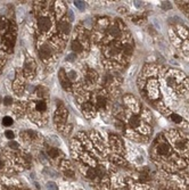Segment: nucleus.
Instances as JSON below:
<instances>
[{
    "mask_svg": "<svg viewBox=\"0 0 189 190\" xmlns=\"http://www.w3.org/2000/svg\"><path fill=\"white\" fill-rule=\"evenodd\" d=\"M59 80H60V83H62V86H63L64 89H66V90L71 89V84H69V79H67V76H65L63 70L59 72Z\"/></svg>",
    "mask_w": 189,
    "mask_h": 190,
    "instance_id": "7ed1b4c3",
    "label": "nucleus"
},
{
    "mask_svg": "<svg viewBox=\"0 0 189 190\" xmlns=\"http://www.w3.org/2000/svg\"><path fill=\"white\" fill-rule=\"evenodd\" d=\"M58 27H59L60 32L65 33V34H69V31H71V24H69V22L66 21V20L60 21L59 22V25H58Z\"/></svg>",
    "mask_w": 189,
    "mask_h": 190,
    "instance_id": "20e7f679",
    "label": "nucleus"
},
{
    "mask_svg": "<svg viewBox=\"0 0 189 190\" xmlns=\"http://www.w3.org/2000/svg\"><path fill=\"white\" fill-rule=\"evenodd\" d=\"M58 154H59V152H58L56 148H50L48 150V155L50 156L51 158H56L58 157Z\"/></svg>",
    "mask_w": 189,
    "mask_h": 190,
    "instance_id": "f8f14e48",
    "label": "nucleus"
},
{
    "mask_svg": "<svg viewBox=\"0 0 189 190\" xmlns=\"http://www.w3.org/2000/svg\"><path fill=\"white\" fill-rule=\"evenodd\" d=\"M75 59V56L73 55V53H71V55H69V57H67V60H69V62H73V60Z\"/></svg>",
    "mask_w": 189,
    "mask_h": 190,
    "instance_id": "a878e982",
    "label": "nucleus"
},
{
    "mask_svg": "<svg viewBox=\"0 0 189 190\" xmlns=\"http://www.w3.org/2000/svg\"><path fill=\"white\" fill-rule=\"evenodd\" d=\"M50 20L48 17H40L39 21H38V27H39V30L43 31H48L50 29Z\"/></svg>",
    "mask_w": 189,
    "mask_h": 190,
    "instance_id": "f257e3e1",
    "label": "nucleus"
},
{
    "mask_svg": "<svg viewBox=\"0 0 189 190\" xmlns=\"http://www.w3.org/2000/svg\"><path fill=\"white\" fill-rule=\"evenodd\" d=\"M129 125L132 129H137L140 125V119H139L137 115H133L130 117L129 120Z\"/></svg>",
    "mask_w": 189,
    "mask_h": 190,
    "instance_id": "423d86ee",
    "label": "nucleus"
},
{
    "mask_svg": "<svg viewBox=\"0 0 189 190\" xmlns=\"http://www.w3.org/2000/svg\"><path fill=\"white\" fill-rule=\"evenodd\" d=\"M36 109L38 110V112H45L46 109H47V105H46L45 101H38L36 105Z\"/></svg>",
    "mask_w": 189,
    "mask_h": 190,
    "instance_id": "9d476101",
    "label": "nucleus"
},
{
    "mask_svg": "<svg viewBox=\"0 0 189 190\" xmlns=\"http://www.w3.org/2000/svg\"><path fill=\"white\" fill-rule=\"evenodd\" d=\"M6 137L8 139H14V133H13V131H6Z\"/></svg>",
    "mask_w": 189,
    "mask_h": 190,
    "instance_id": "4be33fe9",
    "label": "nucleus"
},
{
    "mask_svg": "<svg viewBox=\"0 0 189 190\" xmlns=\"http://www.w3.org/2000/svg\"><path fill=\"white\" fill-rule=\"evenodd\" d=\"M86 77H87V80L89 81V82H95V81L97 80L98 75H97V73L93 71V70H88L87 74H86Z\"/></svg>",
    "mask_w": 189,
    "mask_h": 190,
    "instance_id": "0eeeda50",
    "label": "nucleus"
},
{
    "mask_svg": "<svg viewBox=\"0 0 189 190\" xmlns=\"http://www.w3.org/2000/svg\"><path fill=\"white\" fill-rule=\"evenodd\" d=\"M124 53H125L126 55H131V53H132V47H131V46H125V48H124Z\"/></svg>",
    "mask_w": 189,
    "mask_h": 190,
    "instance_id": "a211bd4d",
    "label": "nucleus"
},
{
    "mask_svg": "<svg viewBox=\"0 0 189 190\" xmlns=\"http://www.w3.org/2000/svg\"><path fill=\"white\" fill-rule=\"evenodd\" d=\"M47 188H48V190H57V186L54 182H48L47 183Z\"/></svg>",
    "mask_w": 189,
    "mask_h": 190,
    "instance_id": "dca6fc26",
    "label": "nucleus"
},
{
    "mask_svg": "<svg viewBox=\"0 0 189 190\" xmlns=\"http://www.w3.org/2000/svg\"><path fill=\"white\" fill-rule=\"evenodd\" d=\"M3 162L1 160V158H0V170L3 169Z\"/></svg>",
    "mask_w": 189,
    "mask_h": 190,
    "instance_id": "bb28decb",
    "label": "nucleus"
},
{
    "mask_svg": "<svg viewBox=\"0 0 189 190\" xmlns=\"http://www.w3.org/2000/svg\"><path fill=\"white\" fill-rule=\"evenodd\" d=\"M8 146L10 147V148H13V149H17L18 148V143L15 142V141H10Z\"/></svg>",
    "mask_w": 189,
    "mask_h": 190,
    "instance_id": "aec40b11",
    "label": "nucleus"
},
{
    "mask_svg": "<svg viewBox=\"0 0 189 190\" xmlns=\"http://www.w3.org/2000/svg\"><path fill=\"white\" fill-rule=\"evenodd\" d=\"M3 124L5 125V126H9V125H12L13 124V119H10V117H8V116L3 117Z\"/></svg>",
    "mask_w": 189,
    "mask_h": 190,
    "instance_id": "ddd939ff",
    "label": "nucleus"
},
{
    "mask_svg": "<svg viewBox=\"0 0 189 190\" xmlns=\"http://www.w3.org/2000/svg\"><path fill=\"white\" fill-rule=\"evenodd\" d=\"M82 46L81 43L78 41V40H74V41L72 42V49L75 51V53H80V51H82Z\"/></svg>",
    "mask_w": 189,
    "mask_h": 190,
    "instance_id": "1a4fd4ad",
    "label": "nucleus"
},
{
    "mask_svg": "<svg viewBox=\"0 0 189 190\" xmlns=\"http://www.w3.org/2000/svg\"><path fill=\"white\" fill-rule=\"evenodd\" d=\"M108 32H109L111 36H113V38H119V36H121L120 29L116 27V26H111L109 27V30H108Z\"/></svg>",
    "mask_w": 189,
    "mask_h": 190,
    "instance_id": "6e6552de",
    "label": "nucleus"
},
{
    "mask_svg": "<svg viewBox=\"0 0 189 190\" xmlns=\"http://www.w3.org/2000/svg\"><path fill=\"white\" fill-rule=\"evenodd\" d=\"M39 55L41 58L46 59V58H49L51 56V49L48 47V46H42L39 49Z\"/></svg>",
    "mask_w": 189,
    "mask_h": 190,
    "instance_id": "39448f33",
    "label": "nucleus"
},
{
    "mask_svg": "<svg viewBox=\"0 0 189 190\" xmlns=\"http://www.w3.org/2000/svg\"><path fill=\"white\" fill-rule=\"evenodd\" d=\"M65 174H66V176H69V178H73V175H74V172H73V171H66Z\"/></svg>",
    "mask_w": 189,
    "mask_h": 190,
    "instance_id": "393cba45",
    "label": "nucleus"
},
{
    "mask_svg": "<svg viewBox=\"0 0 189 190\" xmlns=\"http://www.w3.org/2000/svg\"><path fill=\"white\" fill-rule=\"evenodd\" d=\"M5 26H6V22H5V20L0 18V31H3V29H5Z\"/></svg>",
    "mask_w": 189,
    "mask_h": 190,
    "instance_id": "412c9836",
    "label": "nucleus"
},
{
    "mask_svg": "<svg viewBox=\"0 0 189 190\" xmlns=\"http://www.w3.org/2000/svg\"><path fill=\"white\" fill-rule=\"evenodd\" d=\"M97 106L100 108H105L106 107V99L104 97H98L97 98Z\"/></svg>",
    "mask_w": 189,
    "mask_h": 190,
    "instance_id": "9b49d317",
    "label": "nucleus"
},
{
    "mask_svg": "<svg viewBox=\"0 0 189 190\" xmlns=\"http://www.w3.org/2000/svg\"><path fill=\"white\" fill-rule=\"evenodd\" d=\"M175 147H177L178 149L182 150V149L186 148V142H185V141H181V140H179V141H177V142H175Z\"/></svg>",
    "mask_w": 189,
    "mask_h": 190,
    "instance_id": "4468645a",
    "label": "nucleus"
},
{
    "mask_svg": "<svg viewBox=\"0 0 189 190\" xmlns=\"http://www.w3.org/2000/svg\"><path fill=\"white\" fill-rule=\"evenodd\" d=\"M69 79H72V80H74L75 77H76V73H75L74 71H71L69 73Z\"/></svg>",
    "mask_w": 189,
    "mask_h": 190,
    "instance_id": "5701e85b",
    "label": "nucleus"
},
{
    "mask_svg": "<svg viewBox=\"0 0 189 190\" xmlns=\"http://www.w3.org/2000/svg\"><path fill=\"white\" fill-rule=\"evenodd\" d=\"M161 190H166V189H161Z\"/></svg>",
    "mask_w": 189,
    "mask_h": 190,
    "instance_id": "cd10ccee",
    "label": "nucleus"
},
{
    "mask_svg": "<svg viewBox=\"0 0 189 190\" xmlns=\"http://www.w3.org/2000/svg\"><path fill=\"white\" fill-rule=\"evenodd\" d=\"M12 103H13L12 97H5V99H3V104H5V105H10Z\"/></svg>",
    "mask_w": 189,
    "mask_h": 190,
    "instance_id": "f3484780",
    "label": "nucleus"
},
{
    "mask_svg": "<svg viewBox=\"0 0 189 190\" xmlns=\"http://www.w3.org/2000/svg\"><path fill=\"white\" fill-rule=\"evenodd\" d=\"M74 5H75V6H76V7H78V8H80V9H81V10L84 8V3H82V1H75V3H74Z\"/></svg>",
    "mask_w": 189,
    "mask_h": 190,
    "instance_id": "6ab92c4d",
    "label": "nucleus"
},
{
    "mask_svg": "<svg viewBox=\"0 0 189 190\" xmlns=\"http://www.w3.org/2000/svg\"><path fill=\"white\" fill-rule=\"evenodd\" d=\"M171 119H172V121L175 122V123H180V122L182 121V119H181V117H180L179 115H177V114H172V115H171Z\"/></svg>",
    "mask_w": 189,
    "mask_h": 190,
    "instance_id": "2eb2a0df",
    "label": "nucleus"
},
{
    "mask_svg": "<svg viewBox=\"0 0 189 190\" xmlns=\"http://www.w3.org/2000/svg\"><path fill=\"white\" fill-rule=\"evenodd\" d=\"M162 7H163V9H170L171 8V5H170L169 3H163Z\"/></svg>",
    "mask_w": 189,
    "mask_h": 190,
    "instance_id": "b1692460",
    "label": "nucleus"
},
{
    "mask_svg": "<svg viewBox=\"0 0 189 190\" xmlns=\"http://www.w3.org/2000/svg\"><path fill=\"white\" fill-rule=\"evenodd\" d=\"M170 152H171V148H170L169 143L166 142L159 143L158 147H157V153H158L159 155H162V156H168V155L170 154Z\"/></svg>",
    "mask_w": 189,
    "mask_h": 190,
    "instance_id": "f03ea898",
    "label": "nucleus"
}]
</instances>
